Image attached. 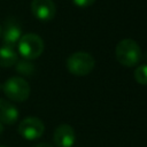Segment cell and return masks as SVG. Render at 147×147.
<instances>
[{"instance_id":"277c9868","label":"cell","mask_w":147,"mask_h":147,"mask_svg":"<svg viewBox=\"0 0 147 147\" xmlns=\"http://www.w3.org/2000/svg\"><path fill=\"white\" fill-rule=\"evenodd\" d=\"M18 52L25 60L38 59L44 52V41L36 33H25L18 40Z\"/></svg>"},{"instance_id":"9c48e42d","label":"cell","mask_w":147,"mask_h":147,"mask_svg":"<svg viewBox=\"0 0 147 147\" xmlns=\"http://www.w3.org/2000/svg\"><path fill=\"white\" fill-rule=\"evenodd\" d=\"M20 113L9 100L0 99V123L11 125L18 119Z\"/></svg>"},{"instance_id":"7a4b0ae2","label":"cell","mask_w":147,"mask_h":147,"mask_svg":"<svg viewBox=\"0 0 147 147\" xmlns=\"http://www.w3.org/2000/svg\"><path fill=\"white\" fill-rule=\"evenodd\" d=\"M95 65L94 57L86 52H76L67 59V68L75 76L88 75Z\"/></svg>"},{"instance_id":"5b68a950","label":"cell","mask_w":147,"mask_h":147,"mask_svg":"<svg viewBox=\"0 0 147 147\" xmlns=\"http://www.w3.org/2000/svg\"><path fill=\"white\" fill-rule=\"evenodd\" d=\"M18 133L26 140L39 139L45 131V125L42 121L34 116H29L23 118L18 124Z\"/></svg>"},{"instance_id":"ba28073f","label":"cell","mask_w":147,"mask_h":147,"mask_svg":"<svg viewBox=\"0 0 147 147\" xmlns=\"http://www.w3.org/2000/svg\"><path fill=\"white\" fill-rule=\"evenodd\" d=\"M22 28L15 20H9L6 22L5 28L1 33L3 45L14 47L22 37Z\"/></svg>"},{"instance_id":"2e32d148","label":"cell","mask_w":147,"mask_h":147,"mask_svg":"<svg viewBox=\"0 0 147 147\" xmlns=\"http://www.w3.org/2000/svg\"><path fill=\"white\" fill-rule=\"evenodd\" d=\"M1 33H2V28L0 26V38H1Z\"/></svg>"},{"instance_id":"7c38bea8","label":"cell","mask_w":147,"mask_h":147,"mask_svg":"<svg viewBox=\"0 0 147 147\" xmlns=\"http://www.w3.org/2000/svg\"><path fill=\"white\" fill-rule=\"evenodd\" d=\"M134 79L140 85H147V64H141L136 68Z\"/></svg>"},{"instance_id":"8fae6325","label":"cell","mask_w":147,"mask_h":147,"mask_svg":"<svg viewBox=\"0 0 147 147\" xmlns=\"http://www.w3.org/2000/svg\"><path fill=\"white\" fill-rule=\"evenodd\" d=\"M16 71L22 76H32L36 71V67L30 60H22L16 62Z\"/></svg>"},{"instance_id":"e0dca14e","label":"cell","mask_w":147,"mask_h":147,"mask_svg":"<svg viewBox=\"0 0 147 147\" xmlns=\"http://www.w3.org/2000/svg\"><path fill=\"white\" fill-rule=\"evenodd\" d=\"M0 147H7V146H0Z\"/></svg>"},{"instance_id":"4fadbf2b","label":"cell","mask_w":147,"mask_h":147,"mask_svg":"<svg viewBox=\"0 0 147 147\" xmlns=\"http://www.w3.org/2000/svg\"><path fill=\"white\" fill-rule=\"evenodd\" d=\"M72 2L77 6V7H80V8H85V7H90L92 6L95 0H72Z\"/></svg>"},{"instance_id":"30bf717a","label":"cell","mask_w":147,"mask_h":147,"mask_svg":"<svg viewBox=\"0 0 147 147\" xmlns=\"http://www.w3.org/2000/svg\"><path fill=\"white\" fill-rule=\"evenodd\" d=\"M17 61H18V56L14 47L6 46V45L0 47V67L1 68L13 67L16 64Z\"/></svg>"},{"instance_id":"5bb4252c","label":"cell","mask_w":147,"mask_h":147,"mask_svg":"<svg viewBox=\"0 0 147 147\" xmlns=\"http://www.w3.org/2000/svg\"><path fill=\"white\" fill-rule=\"evenodd\" d=\"M33 147H53V146L49 145V144H47V142H40V144H38V145L33 146Z\"/></svg>"},{"instance_id":"8992f818","label":"cell","mask_w":147,"mask_h":147,"mask_svg":"<svg viewBox=\"0 0 147 147\" xmlns=\"http://www.w3.org/2000/svg\"><path fill=\"white\" fill-rule=\"evenodd\" d=\"M31 11L39 21L48 22L54 18L56 14V7L53 0H32Z\"/></svg>"},{"instance_id":"6da1fadb","label":"cell","mask_w":147,"mask_h":147,"mask_svg":"<svg viewBox=\"0 0 147 147\" xmlns=\"http://www.w3.org/2000/svg\"><path fill=\"white\" fill-rule=\"evenodd\" d=\"M117 61L124 67H134L139 63L141 59V49L138 42L133 39H123L121 40L115 49Z\"/></svg>"},{"instance_id":"3957f363","label":"cell","mask_w":147,"mask_h":147,"mask_svg":"<svg viewBox=\"0 0 147 147\" xmlns=\"http://www.w3.org/2000/svg\"><path fill=\"white\" fill-rule=\"evenodd\" d=\"M5 95L16 102H23L30 96V85L23 77H10L2 86Z\"/></svg>"},{"instance_id":"9a60e30c","label":"cell","mask_w":147,"mask_h":147,"mask_svg":"<svg viewBox=\"0 0 147 147\" xmlns=\"http://www.w3.org/2000/svg\"><path fill=\"white\" fill-rule=\"evenodd\" d=\"M3 133V124L2 123H0V136Z\"/></svg>"},{"instance_id":"52a82bcc","label":"cell","mask_w":147,"mask_h":147,"mask_svg":"<svg viewBox=\"0 0 147 147\" xmlns=\"http://www.w3.org/2000/svg\"><path fill=\"white\" fill-rule=\"evenodd\" d=\"M53 140L57 147H72L76 141V134L72 126L69 124L59 125L54 131Z\"/></svg>"}]
</instances>
